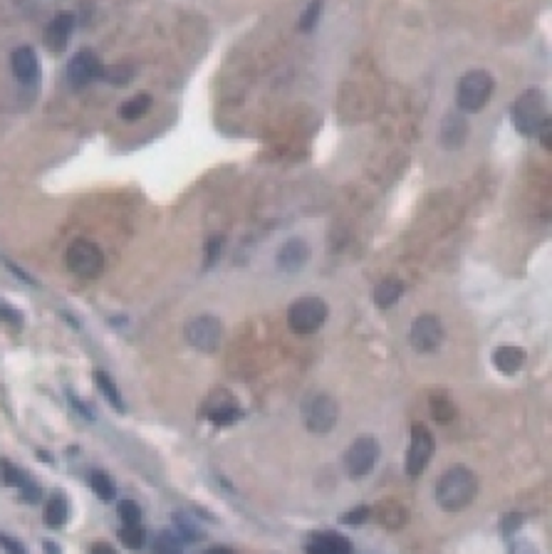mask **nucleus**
<instances>
[{"label": "nucleus", "mask_w": 552, "mask_h": 554, "mask_svg": "<svg viewBox=\"0 0 552 554\" xmlns=\"http://www.w3.org/2000/svg\"><path fill=\"white\" fill-rule=\"evenodd\" d=\"M475 490H478V480L473 470L466 465H454L441 475L436 485V500L446 512H461L473 502Z\"/></svg>", "instance_id": "f257e3e1"}, {"label": "nucleus", "mask_w": 552, "mask_h": 554, "mask_svg": "<svg viewBox=\"0 0 552 554\" xmlns=\"http://www.w3.org/2000/svg\"><path fill=\"white\" fill-rule=\"evenodd\" d=\"M510 119H513V127L520 134H525V137L538 134L543 129V124L548 122L543 94L538 89H528L525 94H520L513 107H510Z\"/></svg>", "instance_id": "f03ea898"}, {"label": "nucleus", "mask_w": 552, "mask_h": 554, "mask_svg": "<svg viewBox=\"0 0 552 554\" xmlns=\"http://www.w3.org/2000/svg\"><path fill=\"white\" fill-rule=\"evenodd\" d=\"M493 77L485 69H473V72L463 74L458 82V92H456V102H458L461 112H480L488 104L490 94H493Z\"/></svg>", "instance_id": "7ed1b4c3"}, {"label": "nucleus", "mask_w": 552, "mask_h": 554, "mask_svg": "<svg viewBox=\"0 0 552 554\" xmlns=\"http://www.w3.org/2000/svg\"><path fill=\"white\" fill-rule=\"evenodd\" d=\"M327 315H329L327 305H325L320 297L308 295V297H303V300H298V302L290 305L288 324L295 334L308 337V334H315V332L327 322Z\"/></svg>", "instance_id": "20e7f679"}, {"label": "nucleus", "mask_w": 552, "mask_h": 554, "mask_svg": "<svg viewBox=\"0 0 552 554\" xmlns=\"http://www.w3.org/2000/svg\"><path fill=\"white\" fill-rule=\"evenodd\" d=\"M64 263H67V270L77 277H97L104 270V255L99 250V245H94L92 240H74L72 245L64 253Z\"/></svg>", "instance_id": "39448f33"}, {"label": "nucleus", "mask_w": 552, "mask_h": 554, "mask_svg": "<svg viewBox=\"0 0 552 554\" xmlns=\"http://www.w3.org/2000/svg\"><path fill=\"white\" fill-rule=\"evenodd\" d=\"M184 337L193 349L213 354L220 346V337H223V327L213 315H198L186 324Z\"/></svg>", "instance_id": "423d86ee"}, {"label": "nucleus", "mask_w": 552, "mask_h": 554, "mask_svg": "<svg viewBox=\"0 0 552 554\" xmlns=\"http://www.w3.org/2000/svg\"><path fill=\"white\" fill-rule=\"evenodd\" d=\"M339 421V406L332 396L327 394H312L305 401V423L312 433L325 436L329 433Z\"/></svg>", "instance_id": "0eeeda50"}, {"label": "nucleus", "mask_w": 552, "mask_h": 554, "mask_svg": "<svg viewBox=\"0 0 552 554\" xmlns=\"http://www.w3.org/2000/svg\"><path fill=\"white\" fill-rule=\"evenodd\" d=\"M431 453H434L431 431L424 423H414L411 426V446L409 453H406V473H409V477H419L424 473V468L431 460Z\"/></svg>", "instance_id": "6e6552de"}, {"label": "nucleus", "mask_w": 552, "mask_h": 554, "mask_svg": "<svg viewBox=\"0 0 552 554\" xmlns=\"http://www.w3.org/2000/svg\"><path fill=\"white\" fill-rule=\"evenodd\" d=\"M411 346L419 354H431L441 346L444 341V324L436 315H421L419 320L411 324Z\"/></svg>", "instance_id": "1a4fd4ad"}, {"label": "nucleus", "mask_w": 552, "mask_h": 554, "mask_svg": "<svg viewBox=\"0 0 552 554\" xmlns=\"http://www.w3.org/2000/svg\"><path fill=\"white\" fill-rule=\"evenodd\" d=\"M376 458H379V443L371 436H362L349 446L347 456H344V465H347V473L352 477H364L376 465Z\"/></svg>", "instance_id": "9d476101"}, {"label": "nucleus", "mask_w": 552, "mask_h": 554, "mask_svg": "<svg viewBox=\"0 0 552 554\" xmlns=\"http://www.w3.org/2000/svg\"><path fill=\"white\" fill-rule=\"evenodd\" d=\"M99 74H102V64H99V57L92 50H79L67 64V79L72 87H84L92 79H97Z\"/></svg>", "instance_id": "9b49d317"}, {"label": "nucleus", "mask_w": 552, "mask_h": 554, "mask_svg": "<svg viewBox=\"0 0 552 554\" xmlns=\"http://www.w3.org/2000/svg\"><path fill=\"white\" fill-rule=\"evenodd\" d=\"M308 260H310V245L303 238H290L278 250V268L288 275L300 273L308 265Z\"/></svg>", "instance_id": "f8f14e48"}, {"label": "nucleus", "mask_w": 552, "mask_h": 554, "mask_svg": "<svg viewBox=\"0 0 552 554\" xmlns=\"http://www.w3.org/2000/svg\"><path fill=\"white\" fill-rule=\"evenodd\" d=\"M74 28V15L72 13H57L50 25L45 28V47L50 52H62L69 43V35Z\"/></svg>", "instance_id": "ddd939ff"}, {"label": "nucleus", "mask_w": 552, "mask_h": 554, "mask_svg": "<svg viewBox=\"0 0 552 554\" xmlns=\"http://www.w3.org/2000/svg\"><path fill=\"white\" fill-rule=\"evenodd\" d=\"M468 139V119L461 112H449L441 124V144L446 149H461Z\"/></svg>", "instance_id": "4468645a"}, {"label": "nucleus", "mask_w": 552, "mask_h": 554, "mask_svg": "<svg viewBox=\"0 0 552 554\" xmlns=\"http://www.w3.org/2000/svg\"><path fill=\"white\" fill-rule=\"evenodd\" d=\"M13 74L20 79V82H35L40 74V64H38V55H35L33 47H18L13 52Z\"/></svg>", "instance_id": "2eb2a0df"}, {"label": "nucleus", "mask_w": 552, "mask_h": 554, "mask_svg": "<svg viewBox=\"0 0 552 554\" xmlns=\"http://www.w3.org/2000/svg\"><path fill=\"white\" fill-rule=\"evenodd\" d=\"M493 364L498 366L503 374H515L518 369H523L525 364V349H520V346H498V349L493 351Z\"/></svg>", "instance_id": "dca6fc26"}, {"label": "nucleus", "mask_w": 552, "mask_h": 554, "mask_svg": "<svg viewBox=\"0 0 552 554\" xmlns=\"http://www.w3.org/2000/svg\"><path fill=\"white\" fill-rule=\"evenodd\" d=\"M376 520L381 522V525L386 527V530H399V527H404L406 522V510L399 505V502H381V505H376Z\"/></svg>", "instance_id": "f3484780"}, {"label": "nucleus", "mask_w": 552, "mask_h": 554, "mask_svg": "<svg viewBox=\"0 0 552 554\" xmlns=\"http://www.w3.org/2000/svg\"><path fill=\"white\" fill-rule=\"evenodd\" d=\"M69 517V505L67 500H64L62 495H55L47 500V505H45V525L52 527V530H60V527L67 522Z\"/></svg>", "instance_id": "a211bd4d"}, {"label": "nucleus", "mask_w": 552, "mask_h": 554, "mask_svg": "<svg viewBox=\"0 0 552 554\" xmlns=\"http://www.w3.org/2000/svg\"><path fill=\"white\" fill-rule=\"evenodd\" d=\"M401 292H404V285H401L399 280H384L376 285L374 290V302L376 307H381V310H389V307H394L396 302H399Z\"/></svg>", "instance_id": "6ab92c4d"}, {"label": "nucleus", "mask_w": 552, "mask_h": 554, "mask_svg": "<svg viewBox=\"0 0 552 554\" xmlns=\"http://www.w3.org/2000/svg\"><path fill=\"white\" fill-rule=\"evenodd\" d=\"M149 107H152V97H149V94H137V97L127 99V102L119 107V117H122L124 122H137L139 117H144V114L149 112Z\"/></svg>", "instance_id": "aec40b11"}, {"label": "nucleus", "mask_w": 552, "mask_h": 554, "mask_svg": "<svg viewBox=\"0 0 552 554\" xmlns=\"http://www.w3.org/2000/svg\"><path fill=\"white\" fill-rule=\"evenodd\" d=\"M94 384H97V389L104 394V399H107L109 404L114 406V409L122 411V414H124L122 394H119V389H117V384L112 381V376H109L107 371H94Z\"/></svg>", "instance_id": "412c9836"}, {"label": "nucleus", "mask_w": 552, "mask_h": 554, "mask_svg": "<svg viewBox=\"0 0 552 554\" xmlns=\"http://www.w3.org/2000/svg\"><path fill=\"white\" fill-rule=\"evenodd\" d=\"M89 485H92V490L97 492L99 497H102L104 502L112 500L114 495H117V487H114V480L107 475L104 470H94L92 477H89Z\"/></svg>", "instance_id": "4be33fe9"}, {"label": "nucleus", "mask_w": 552, "mask_h": 554, "mask_svg": "<svg viewBox=\"0 0 552 554\" xmlns=\"http://www.w3.org/2000/svg\"><path fill=\"white\" fill-rule=\"evenodd\" d=\"M317 542L329 554H352V542L342 535H334V532H322V535L317 537Z\"/></svg>", "instance_id": "5701e85b"}, {"label": "nucleus", "mask_w": 552, "mask_h": 554, "mask_svg": "<svg viewBox=\"0 0 552 554\" xmlns=\"http://www.w3.org/2000/svg\"><path fill=\"white\" fill-rule=\"evenodd\" d=\"M102 77L109 84H129L134 79V67L132 64H112V67L102 69Z\"/></svg>", "instance_id": "b1692460"}, {"label": "nucleus", "mask_w": 552, "mask_h": 554, "mask_svg": "<svg viewBox=\"0 0 552 554\" xmlns=\"http://www.w3.org/2000/svg\"><path fill=\"white\" fill-rule=\"evenodd\" d=\"M431 414H434L436 421L446 423L456 416V406L451 404L449 396H434V399H431Z\"/></svg>", "instance_id": "393cba45"}, {"label": "nucleus", "mask_w": 552, "mask_h": 554, "mask_svg": "<svg viewBox=\"0 0 552 554\" xmlns=\"http://www.w3.org/2000/svg\"><path fill=\"white\" fill-rule=\"evenodd\" d=\"M119 540L124 542V547H129V550H142L144 547V530L139 525H124L122 532H119Z\"/></svg>", "instance_id": "a878e982"}, {"label": "nucleus", "mask_w": 552, "mask_h": 554, "mask_svg": "<svg viewBox=\"0 0 552 554\" xmlns=\"http://www.w3.org/2000/svg\"><path fill=\"white\" fill-rule=\"evenodd\" d=\"M320 10H322V0H312V3L305 8V13L300 15V23H298V28L303 30V33L315 30V25H317V20H320Z\"/></svg>", "instance_id": "bb28decb"}, {"label": "nucleus", "mask_w": 552, "mask_h": 554, "mask_svg": "<svg viewBox=\"0 0 552 554\" xmlns=\"http://www.w3.org/2000/svg\"><path fill=\"white\" fill-rule=\"evenodd\" d=\"M117 512H119V517H122L124 525H139V520H142V507H139L134 500H122Z\"/></svg>", "instance_id": "cd10ccee"}, {"label": "nucleus", "mask_w": 552, "mask_h": 554, "mask_svg": "<svg viewBox=\"0 0 552 554\" xmlns=\"http://www.w3.org/2000/svg\"><path fill=\"white\" fill-rule=\"evenodd\" d=\"M154 554H181V540L174 537L171 532H164V535H159Z\"/></svg>", "instance_id": "c85d7f7f"}, {"label": "nucleus", "mask_w": 552, "mask_h": 554, "mask_svg": "<svg viewBox=\"0 0 552 554\" xmlns=\"http://www.w3.org/2000/svg\"><path fill=\"white\" fill-rule=\"evenodd\" d=\"M0 547H3L8 554H28V550H25V545H20L18 540H13V537H8L5 532H0Z\"/></svg>", "instance_id": "c756f323"}, {"label": "nucleus", "mask_w": 552, "mask_h": 554, "mask_svg": "<svg viewBox=\"0 0 552 554\" xmlns=\"http://www.w3.org/2000/svg\"><path fill=\"white\" fill-rule=\"evenodd\" d=\"M520 525H523V515L513 512V515H508L500 522V530H503V535H515V530H520Z\"/></svg>", "instance_id": "7c9ffc66"}, {"label": "nucleus", "mask_w": 552, "mask_h": 554, "mask_svg": "<svg viewBox=\"0 0 552 554\" xmlns=\"http://www.w3.org/2000/svg\"><path fill=\"white\" fill-rule=\"evenodd\" d=\"M369 512H371L369 507H364V505H362V507H357V510H349L347 515L342 517V520L347 522V525H362V522L369 517Z\"/></svg>", "instance_id": "2f4dec72"}, {"label": "nucleus", "mask_w": 552, "mask_h": 554, "mask_svg": "<svg viewBox=\"0 0 552 554\" xmlns=\"http://www.w3.org/2000/svg\"><path fill=\"white\" fill-rule=\"evenodd\" d=\"M0 320L10 322V324H20V322H23V315H20V312H15L13 307H8V305H3V302H0Z\"/></svg>", "instance_id": "473e14b6"}, {"label": "nucleus", "mask_w": 552, "mask_h": 554, "mask_svg": "<svg viewBox=\"0 0 552 554\" xmlns=\"http://www.w3.org/2000/svg\"><path fill=\"white\" fill-rule=\"evenodd\" d=\"M510 554H538V550H535L530 542L518 540V542H513V547H510Z\"/></svg>", "instance_id": "72a5a7b5"}, {"label": "nucleus", "mask_w": 552, "mask_h": 554, "mask_svg": "<svg viewBox=\"0 0 552 554\" xmlns=\"http://www.w3.org/2000/svg\"><path fill=\"white\" fill-rule=\"evenodd\" d=\"M92 554H117V550L112 545H107V542H99V545L92 547Z\"/></svg>", "instance_id": "f704fd0d"}, {"label": "nucleus", "mask_w": 552, "mask_h": 554, "mask_svg": "<svg viewBox=\"0 0 552 554\" xmlns=\"http://www.w3.org/2000/svg\"><path fill=\"white\" fill-rule=\"evenodd\" d=\"M215 250H220V240L218 238H213L208 243V260H205V265H210L215 260Z\"/></svg>", "instance_id": "c9c22d12"}, {"label": "nucleus", "mask_w": 552, "mask_h": 554, "mask_svg": "<svg viewBox=\"0 0 552 554\" xmlns=\"http://www.w3.org/2000/svg\"><path fill=\"white\" fill-rule=\"evenodd\" d=\"M308 554H329L327 550H325V547L322 545H320V542L317 540H315L312 542V545H308Z\"/></svg>", "instance_id": "e433bc0d"}, {"label": "nucleus", "mask_w": 552, "mask_h": 554, "mask_svg": "<svg viewBox=\"0 0 552 554\" xmlns=\"http://www.w3.org/2000/svg\"><path fill=\"white\" fill-rule=\"evenodd\" d=\"M45 552L47 554H62V550H60L57 545H52V542H45Z\"/></svg>", "instance_id": "4c0bfd02"}, {"label": "nucleus", "mask_w": 552, "mask_h": 554, "mask_svg": "<svg viewBox=\"0 0 552 554\" xmlns=\"http://www.w3.org/2000/svg\"><path fill=\"white\" fill-rule=\"evenodd\" d=\"M205 554H233V552H230L228 547H210Z\"/></svg>", "instance_id": "58836bf2"}]
</instances>
